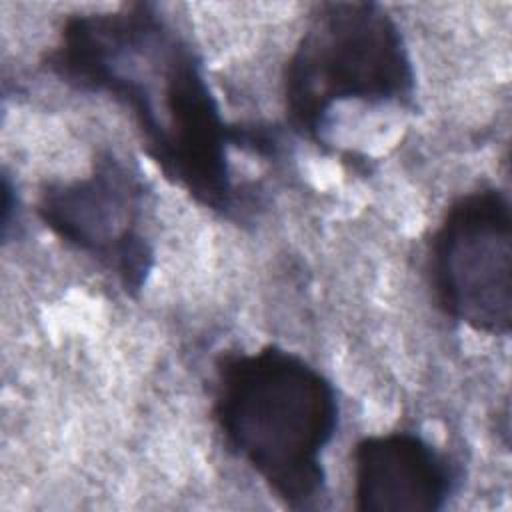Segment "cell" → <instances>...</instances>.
<instances>
[{
  "label": "cell",
  "mask_w": 512,
  "mask_h": 512,
  "mask_svg": "<svg viewBox=\"0 0 512 512\" xmlns=\"http://www.w3.org/2000/svg\"><path fill=\"white\" fill-rule=\"evenodd\" d=\"M44 68L78 92L124 106L148 158L196 204L224 216L234 210L228 150L254 152L258 126L224 120L202 58L156 4L68 16Z\"/></svg>",
  "instance_id": "1"
},
{
  "label": "cell",
  "mask_w": 512,
  "mask_h": 512,
  "mask_svg": "<svg viewBox=\"0 0 512 512\" xmlns=\"http://www.w3.org/2000/svg\"><path fill=\"white\" fill-rule=\"evenodd\" d=\"M214 372L212 420L228 450L286 508H316L326 490L322 454L340 420L332 382L276 344L224 352Z\"/></svg>",
  "instance_id": "2"
},
{
  "label": "cell",
  "mask_w": 512,
  "mask_h": 512,
  "mask_svg": "<svg viewBox=\"0 0 512 512\" xmlns=\"http://www.w3.org/2000/svg\"><path fill=\"white\" fill-rule=\"evenodd\" d=\"M416 72L402 30L376 2H322L298 38L282 74L288 126L326 146L334 106H412Z\"/></svg>",
  "instance_id": "3"
},
{
  "label": "cell",
  "mask_w": 512,
  "mask_h": 512,
  "mask_svg": "<svg viewBox=\"0 0 512 512\" xmlns=\"http://www.w3.org/2000/svg\"><path fill=\"white\" fill-rule=\"evenodd\" d=\"M426 272L438 308L488 336L512 328V208L508 192L476 188L456 198L432 232Z\"/></svg>",
  "instance_id": "4"
},
{
  "label": "cell",
  "mask_w": 512,
  "mask_h": 512,
  "mask_svg": "<svg viewBox=\"0 0 512 512\" xmlns=\"http://www.w3.org/2000/svg\"><path fill=\"white\" fill-rule=\"evenodd\" d=\"M144 192L136 166L104 152L90 174L46 184L36 212L56 238L114 272L128 294H138L154 266V250L140 232Z\"/></svg>",
  "instance_id": "5"
},
{
  "label": "cell",
  "mask_w": 512,
  "mask_h": 512,
  "mask_svg": "<svg viewBox=\"0 0 512 512\" xmlns=\"http://www.w3.org/2000/svg\"><path fill=\"white\" fill-rule=\"evenodd\" d=\"M354 510L436 512L458 486L450 458L416 432L364 436L352 450Z\"/></svg>",
  "instance_id": "6"
}]
</instances>
